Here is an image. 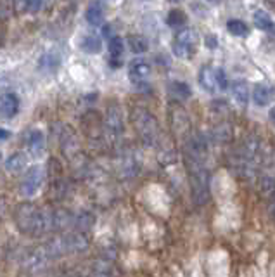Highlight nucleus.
Returning <instances> with one entry per match:
<instances>
[{"label": "nucleus", "instance_id": "23", "mask_svg": "<svg viewBox=\"0 0 275 277\" xmlns=\"http://www.w3.org/2000/svg\"><path fill=\"white\" fill-rule=\"evenodd\" d=\"M82 49L87 54H99L102 49V42L97 35H87L82 40Z\"/></svg>", "mask_w": 275, "mask_h": 277}, {"label": "nucleus", "instance_id": "34", "mask_svg": "<svg viewBox=\"0 0 275 277\" xmlns=\"http://www.w3.org/2000/svg\"><path fill=\"white\" fill-rule=\"evenodd\" d=\"M269 118H270V121H272L274 127H275V106H274V108H270V111H269Z\"/></svg>", "mask_w": 275, "mask_h": 277}, {"label": "nucleus", "instance_id": "35", "mask_svg": "<svg viewBox=\"0 0 275 277\" xmlns=\"http://www.w3.org/2000/svg\"><path fill=\"white\" fill-rule=\"evenodd\" d=\"M92 277H109V276L106 274V272H97V274H94Z\"/></svg>", "mask_w": 275, "mask_h": 277}, {"label": "nucleus", "instance_id": "20", "mask_svg": "<svg viewBox=\"0 0 275 277\" xmlns=\"http://www.w3.org/2000/svg\"><path fill=\"white\" fill-rule=\"evenodd\" d=\"M128 47L133 54H144L149 49V42L144 35H130L128 37Z\"/></svg>", "mask_w": 275, "mask_h": 277}, {"label": "nucleus", "instance_id": "14", "mask_svg": "<svg viewBox=\"0 0 275 277\" xmlns=\"http://www.w3.org/2000/svg\"><path fill=\"white\" fill-rule=\"evenodd\" d=\"M199 85L203 87V90L210 94L217 92V68L213 66H203L199 71Z\"/></svg>", "mask_w": 275, "mask_h": 277}, {"label": "nucleus", "instance_id": "37", "mask_svg": "<svg viewBox=\"0 0 275 277\" xmlns=\"http://www.w3.org/2000/svg\"><path fill=\"white\" fill-rule=\"evenodd\" d=\"M272 2H274V3H275V0H272Z\"/></svg>", "mask_w": 275, "mask_h": 277}, {"label": "nucleus", "instance_id": "19", "mask_svg": "<svg viewBox=\"0 0 275 277\" xmlns=\"http://www.w3.org/2000/svg\"><path fill=\"white\" fill-rule=\"evenodd\" d=\"M24 166H26V156L23 153H14L5 161V168L10 173H19V171L24 170Z\"/></svg>", "mask_w": 275, "mask_h": 277}, {"label": "nucleus", "instance_id": "4", "mask_svg": "<svg viewBox=\"0 0 275 277\" xmlns=\"http://www.w3.org/2000/svg\"><path fill=\"white\" fill-rule=\"evenodd\" d=\"M132 125L139 135L140 142L146 147H154L161 137V128L156 116L149 110L137 106L132 110Z\"/></svg>", "mask_w": 275, "mask_h": 277}, {"label": "nucleus", "instance_id": "26", "mask_svg": "<svg viewBox=\"0 0 275 277\" xmlns=\"http://www.w3.org/2000/svg\"><path fill=\"white\" fill-rule=\"evenodd\" d=\"M59 68V57L55 54H45L40 59V69L47 73H54Z\"/></svg>", "mask_w": 275, "mask_h": 277}, {"label": "nucleus", "instance_id": "28", "mask_svg": "<svg viewBox=\"0 0 275 277\" xmlns=\"http://www.w3.org/2000/svg\"><path fill=\"white\" fill-rule=\"evenodd\" d=\"M227 85H228V82H227V75H225V71L220 68H217V89L225 90L227 89Z\"/></svg>", "mask_w": 275, "mask_h": 277}, {"label": "nucleus", "instance_id": "13", "mask_svg": "<svg viewBox=\"0 0 275 277\" xmlns=\"http://www.w3.org/2000/svg\"><path fill=\"white\" fill-rule=\"evenodd\" d=\"M19 111V99L16 94L5 92L0 96V114L3 118H12Z\"/></svg>", "mask_w": 275, "mask_h": 277}, {"label": "nucleus", "instance_id": "3", "mask_svg": "<svg viewBox=\"0 0 275 277\" xmlns=\"http://www.w3.org/2000/svg\"><path fill=\"white\" fill-rule=\"evenodd\" d=\"M185 156V166L190 180V191H192V199L196 205L203 206L210 199V171L206 168V160L199 158Z\"/></svg>", "mask_w": 275, "mask_h": 277}, {"label": "nucleus", "instance_id": "7", "mask_svg": "<svg viewBox=\"0 0 275 277\" xmlns=\"http://www.w3.org/2000/svg\"><path fill=\"white\" fill-rule=\"evenodd\" d=\"M104 130L109 135V140L114 144V147H118L119 139L123 137V113L121 108L116 104L108 108V113L104 118Z\"/></svg>", "mask_w": 275, "mask_h": 277}, {"label": "nucleus", "instance_id": "1", "mask_svg": "<svg viewBox=\"0 0 275 277\" xmlns=\"http://www.w3.org/2000/svg\"><path fill=\"white\" fill-rule=\"evenodd\" d=\"M14 219L24 234L42 236L73 225L75 217L66 210H42L33 203H21L14 212Z\"/></svg>", "mask_w": 275, "mask_h": 277}, {"label": "nucleus", "instance_id": "24", "mask_svg": "<svg viewBox=\"0 0 275 277\" xmlns=\"http://www.w3.org/2000/svg\"><path fill=\"white\" fill-rule=\"evenodd\" d=\"M227 30L230 35H235V37H246L249 33V28L244 21L241 19H230L227 23Z\"/></svg>", "mask_w": 275, "mask_h": 277}, {"label": "nucleus", "instance_id": "8", "mask_svg": "<svg viewBox=\"0 0 275 277\" xmlns=\"http://www.w3.org/2000/svg\"><path fill=\"white\" fill-rule=\"evenodd\" d=\"M82 128L87 139L92 142H102L106 135L104 130V120L97 111H87L82 116Z\"/></svg>", "mask_w": 275, "mask_h": 277}, {"label": "nucleus", "instance_id": "36", "mask_svg": "<svg viewBox=\"0 0 275 277\" xmlns=\"http://www.w3.org/2000/svg\"><path fill=\"white\" fill-rule=\"evenodd\" d=\"M0 161H2V153H0Z\"/></svg>", "mask_w": 275, "mask_h": 277}, {"label": "nucleus", "instance_id": "10", "mask_svg": "<svg viewBox=\"0 0 275 277\" xmlns=\"http://www.w3.org/2000/svg\"><path fill=\"white\" fill-rule=\"evenodd\" d=\"M151 76V64L146 59H133L128 64V78L133 85L140 87L147 82V78Z\"/></svg>", "mask_w": 275, "mask_h": 277}, {"label": "nucleus", "instance_id": "17", "mask_svg": "<svg viewBox=\"0 0 275 277\" xmlns=\"http://www.w3.org/2000/svg\"><path fill=\"white\" fill-rule=\"evenodd\" d=\"M251 97H253V101H255L256 106L263 108V106H267L270 101H272V90H270L267 85H262V83H258V85L253 89Z\"/></svg>", "mask_w": 275, "mask_h": 277}, {"label": "nucleus", "instance_id": "27", "mask_svg": "<svg viewBox=\"0 0 275 277\" xmlns=\"http://www.w3.org/2000/svg\"><path fill=\"white\" fill-rule=\"evenodd\" d=\"M213 139L217 140V142H228V140L232 139L230 127H228V125H225V123L218 125V127L213 130Z\"/></svg>", "mask_w": 275, "mask_h": 277}, {"label": "nucleus", "instance_id": "9", "mask_svg": "<svg viewBox=\"0 0 275 277\" xmlns=\"http://www.w3.org/2000/svg\"><path fill=\"white\" fill-rule=\"evenodd\" d=\"M42 182H44V170L42 166L35 165V166H30L26 170L23 177V182H21V194L28 196H35L38 192V189L42 187Z\"/></svg>", "mask_w": 275, "mask_h": 277}, {"label": "nucleus", "instance_id": "33", "mask_svg": "<svg viewBox=\"0 0 275 277\" xmlns=\"http://www.w3.org/2000/svg\"><path fill=\"white\" fill-rule=\"evenodd\" d=\"M9 137H10V132H9V130H5V128L0 127V142H2V140H7Z\"/></svg>", "mask_w": 275, "mask_h": 277}, {"label": "nucleus", "instance_id": "2", "mask_svg": "<svg viewBox=\"0 0 275 277\" xmlns=\"http://www.w3.org/2000/svg\"><path fill=\"white\" fill-rule=\"evenodd\" d=\"M262 146L258 139L248 137L239 146V149L234 154V170L237 171L239 177L251 180L258 175L260 165H262Z\"/></svg>", "mask_w": 275, "mask_h": 277}, {"label": "nucleus", "instance_id": "25", "mask_svg": "<svg viewBox=\"0 0 275 277\" xmlns=\"http://www.w3.org/2000/svg\"><path fill=\"white\" fill-rule=\"evenodd\" d=\"M166 23H168V26L170 28H182L183 24L187 23L185 12L180 10V9L170 10V14H168V17H166Z\"/></svg>", "mask_w": 275, "mask_h": 277}, {"label": "nucleus", "instance_id": "16", "mask_svg": "<svg viewBox=\"0 0 275 277\" xmlns=\"http://www.w3.org/2000/svg\"><path fill=\"white\" fill-rule=\"evenodd\" d=\"M87 21L92 26H99L102 24V19H104V10H102V3L99 0H92L87 7V14H85Z\"/></svg>", "mask_w": 275, "mask_h": 277}, {"label": "nucleus", "instance_id": "21", "mask_svg": "<svg viewBox=\"0 0 275 277\" xmlns=\"http://www.w3.org/2000/svg\"><path fill=\"white\" fill-rule=\"evenodd\" d=\"M170 94L175 97V99L178 101H185L189 99L190 96H192V90H190V87L187 85L185 82H171L170 83Z\"/></svg>", "mask_w": 275, "mask_h": 277}, {"label": "nucleus", "instance_id": "6", "mask_svg": "<svg viewBox=\"0 0 275 277\" xmlns=\"http://www.w3.org/2000/svg\"><path fill=\"white\" fill-rule=\"evenodd\" d=\"M260 189L263 194H272L275 189V149H270L263 154L262 165H260Z\"/></svg>", "mask_w": 275, "mask_h": 277}, {"label": "nucleus", "instance_id": "29", "mask_svg": "<svg viewBox=\"0 0 275 277\" xmlns=\"http://www.w3.org/2000/svg\"><path fill=\"white\" fill-rule=\"evenodd\" d=\"M42 3H44V0H26V10L38 12L42 9Z\"/></svg>", "mask_w": 275, "mask_h": 277}, {"label": "nucleus", "instance_id": "22", "mask_svg": "<svg viewBox=\"0 0 275 277\" xmlns=\"http://www.w3.org/2000/svg\"><path fill=\"white\" fill-rule=\"evenodd\" d=\"M255 24H256L258 30L272 31V33H275V23L272 21V17L265 12V10H256L255 12Z\"/></svg>", "mask_w": 275, "mask_h": 277}, {"label": "nucleus", "instance_id": "31", "mask_svg": "<svg viewBox=\"0 0 275 277\" xmlns=\"http://www.w3.org/2000/svg\"><path fill=\"white\" fill-rule=\"evenodd\" d=\"M272 198H270V205H269V215H270V219L274 220L275 222V189L272 191Z\"/></svg>", "mask_w": 275, "mask_h": 277}, {"label": "nucleus", "instance_id": "12", "mask_svg": "<svg viewBox=\"0 0 275 277\" xmlns=\"http://www.w3.org/2000/svg\"><path fill=\"white\" fill-rule=\"evenodd\" d=\"M108 51H109V64H111V68H119L123 62V51H125L121 37H118V35L109 37Z\"/></svg>", "mask_w": 275, "mask_h": 277}, {"label": "nucleus", "instance_id": "32", "mask_svg": "<svg viewBox=\"0 0 275 277\" xmlns=\"http://www.w3.org/2000/svg\"><path fill=\"white\" fill-rule=\"evenodd\" d=\"M206 45L208 47H211V49H215L218 45V42H217V38L213 37V35H210V37H206Z\"/></svg>", "mask_w": 275, "mask_h": 277}, {"label": "nucleus", "instance_id": "11", "mask_svg": "<svg viewBox=\"0 0 275 277\" xmlns=\"http://www.w3.org/2000/svg\"><path fill=\"white\" fill-rule=\"evenodd\" d=\"M61 149L69 160H73L75 156H78L80 153V144L78 137H76V132L71 125H64L62 127V134H61Z\"/></svg>", "mask_w": 275, "mask_h": 277}, {"label": "nucleus", "instance_id": "15", "mask_svg": "<svg viewBox=\"0 0 275 277\" xmlns=\"http://www.w3.org/2000/svg\"><path fill=\"white\" fill-rule=\"evenodd\" d=\"M26 144H28V149L33 156H42L45 151V135L42 130H31L26 137Z\"/></svg>", "mask_w": 275, "mask_h": 277}, {"label": "nucleus", "instance_id": "18", "mask_svg": "<svg viewBox=\"0 0 275 277\" xmlns=\"http://www.w3.org/2000/svg\"><path fill=\"white\" fill-rule=\"evenodd\" d=\"M232 94H234V99L237 101L239 104L246 106L249 101V85L244 82V80H237L232 85Z\"/></svg>", "mask_w": 275, "mask_h": 277}, {"label": "nucleus", "instance_id": "5", "mask_svg": "<svg viewBox=\"0 0 275 277\" xmlns=\"http://www.w3.org/2000/svg\"><path fill=\"white\" fill-rule=\"evenodd\" d=\"M197 33L192 28H182L177 33L173 42V52L177 57L182 59H190L194 54H196L197 49Z\"/></svg>", "mask_w": 275, "mask_h": 277}, {"label": "nucleus", "instance_id": "30", "mask_svg": "<svg viewBox=\"0 0 275 277\" xmlns=\"http://www.w3.org/2000/svg\"><path fill=\"white\" fill-rule=\"evenodd\" d=\"M14 10L17 14L26 12V0H14Z\"/></svg>", "mask_w": 275, "mask_h": 277}]
</instances>
